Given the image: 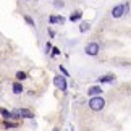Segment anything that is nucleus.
Returning a JSON list of instances; mask_svg holds the SVG:
<instances>
[{"mask_svg":"<svg viewBox=\"0 0 131 131\" xmlns=\"http://www.w3.org/2000/svg\"><path fill=\"white\" fill-rule=\"evenodd\" d=\"M105 107V100L100 97V95H94V97L89 99V108L94 110V112H99Z\"/></svg>","mask_w":131,"mask_h":131,"instance_id":"f257e3e1","label":"nucleus"},{"mask_svg":"<svg viewBox=\"0 0 131 131\" xmlns=\"http://www.w3.org/2000/svg\"><path fill=\"white\" fill-rule=\"evenodd\" d=\"M84 50H86L88 55H91V57H95V55L99 53L100 49H99V44H97V42H91V44L86 45V49H84Z\"/></svg>","mask_w":131,"mask_h":131,"instance_id":"f03ea898","label":"nucleus"},{"mask_svg":"<svg viewBox=\"0 0 131 131\" xmlns=\"http://www.w3.org/2000/svg\"><path fill=\"white\" fill-rule=\"evenodd\" d=\"M53 84L57 86L60 91H67V78L63 76H55L53 78Z\"/></svg>","mask_w":131,"mask_h":131,"instance_id":"7ed1b4c3","label":"nucleus"},{"mask_svg":"<svg viewBox=\"0 0 131 131\" xmlns=\"http://www.w3.org/2000/svg\"><path fill=\"white\" fill-rule=\"evenodd\" d=\"M100 92H102V88L100 86H92L88 89V94L91 95V97H94V95H100Z\"/></svg>","mask_w":131,"mask_h":131,"instance_id":"20e7f679","label":"nucleus"},{"mask_svg":"<svg viewBox=\"0 0 131 131\" xmlns=\"http://www.w3.org/2000/svg\"><path fill=\"white\" fill-rule=\"evenodd\" d=\"M123 13H125V12H123V5H117V7L112 10V16H113V18H120Z\"/></svg>","mask_w":131,"mask_h":131,"instance_id":"39448f33","label":"nucleus"},{"mask_svg":"<svg viewBox=\"0 0 131 131\" xmlns=\"http://www.w3.org/2000/svg\"><path fill=\"white\" fill-rule=\"evenodd\" d=\"M19 117H23V118H29V120H31L34 115H32L31 110H28V108H21V110H19Z\"/></svg>","mask_w":131,"mask_h":131,"instance_id":"423d86ee","label":"nucleus"},{"mask_svg":"<svg viewBox=\"0 0 131 131\" xmlns=\"http://www.w3.org/2000/svg\"><path fill=\"white\" fill-rule=\"evenodd\" d=\"M113 76H112V74H107V76H102V78H99L97 79V81L99 83H113Z\"/></svg>","mask_w":131,"mask_h":131,"instance_id":"0eeeda50","label":"nucleus"},{"mask_svg":"<svg viewBox=\"0 0 131 131\" xmlns=\"http://www.w3.org/2000/svg\"><path fill=\"white\" fill-rule=\"evenodd\" d=\"M23 86H21V84H19V83H13V92L15 94H21L23 92Z\"/></svg>","mask_w":131,"mask_h":131,"instance_id":"6e6552de","label":"nucleus"},{"mask_svg":"<svg viewBox=\"0 0 131 131\" xmlns=\"http://www.w3.org/2000/svg\"><path fill=\"white\" fill-rule=\"evenodd\" d=\"M81 16H83V13H81V12H74L71 16H70V19H71V21L74 23V21H79V19H81Z\"/></svg>","mask_w":131,"mask_h":131,"instance_id":"1a4fd4ad","label":"nucleus"},{"mask_svg":"<svg viewBox=\"0 0 131 131\" xmlns=\"http://www.w3.org/2000/svg\"><path fill=\"white\" fill-rule=\"evenodd\" d=\"M89 29H91V24L86 23V21H83L81 26H79V31H81V32H86V31H89Z\"/></svg>","mask_w":131,"mask_h":131,"instance_id":"9d476101","label":"nucleus"},{"mask_svg":"<svg viewBox=\"0 0 131 131\" xmlns=\"http://www.w3.org/2000/svg\"><path fill=\"white\" fill-rule=\"evenodd\" d=\"M0 115H2L3 118H12V113H10L7 108H0Z\"/></svg>","mask_w":131,"mask_h":131,"instance_id":"9b49d317","label":"nucleus"},{"mask_svg":"<svg viewBox=\"0 0 131 131\" xmlns=\"http://www.w3.org/2000/svg\"><path fill=\"white\" fill-rule=\"evenodd\" d=\"M26 78L28 76H26V73H24V71H18L16 73V79H18V81H24Z\"/></svg>","mask_w":131,"mask_h":131,"instance_id":"f8f14e48","label":"nucleus"},{"mask_svg":"<svg viewBox=\"0 0 131 131\" xmlns=\"http://www.w3.org/2000/svg\"><path fill=\"white\" fill-rule=\"evenodd\" d=\"M63 5H65L63 0H55V2H53V7L55 8H63Z\"/></svg>","mask_w":131,"mask_h":131,"instance_id":"ddd939ff","label":"nucleus"},{"mask_svg":"<svg viewBox=\"0 0 131 131\" xmlns=\"http://www.w3.org/2000/svg\"><path fill=\"white\" fill-rule=\"evenodd\" d=\"M3 126L7 128V129H10V128H16V126H18V123H10V122H5V123H3Z\"/></svg>","mask_w":131,"mask_h":131,"instance_id":"4468645a","label":"nucleus"},{"mask_svg":"<svg viewBox=\"0 0 131 131\" xmlns=\"http://www.w3.org/2000/svg\"><path fill=\"white\" fill-rule=\"evenodd\" d=\"M12 113V118H21L19 117V110H13V112H10Z\"/></svg>","mask_w":131,"mask_h":131,"instance_id":"2eb2a0df","label":"nucleus"},{"mask_svg":"<svg viewBox=\"0 0 131 131\" xmlns=\"http://www.w3.org/2000/svg\"><path fill=\"white\" fill-rule=\"evenodd\" d=\"M24 19H26V23L29 24V26H34V21H32L31 16H24Z\"/></svg>","mask_w":131,"mask_h":131,"instance_id":"dca6fc26","label":"nucleus"},{"mask_svg":"<svg viewBox=\"0 0 131 131\" xmlns=\"http://www.w3.org/2000/svg\"><path fill=\"white\" fill-rule=\"evenodd\" d=\"M60 53V49H57V47H52V55L55 57V55H58Z\"/></svg>","mask_w":131,"mask_h":131,"instance_id":"f3484780","label":"nucleus"},{"mask_svg":"<svg viewBox=\"0 0 131 131\" xmlns=\"http://www.w3.org/2000/svg\"><path fill=\"white\" fill-rule=\"evenodd\" d=\"M60 71H62V74H63V76H68V71H67V70H65L63 67H62V65H60Z\"/></svg>","mask_w":131,"mask_h":131,"instance_id":"a211bd4d","label":"nucleus"},{"mask_svg":"<svg viewBox=\"0 0 131 131\" xmlns=\"http://www.w3.org/2000/svg\"><path fill=\"white\" fill-rule=\"evenodd\" d=\"M45 50H47V53L50 52V50H52V44H50V42H47V44H45Z\"/></svg>","mask_w":131,"mask_h":131,"instance_id":"6ab92c4d","label":"nucleus"},{"mask_svg":"<svg viewBox=\"0 0 131 131\" xmlns=\"http://www.w3.org/2000/svg\"><path fill=\"white\" fill-rule=\"evenodd\" d=\"M57 23L63 24V23H65V18H63V16H57Z\"/></svg>","mask_w":131,"mask_h":131,"instance_id":"aec40b11","label":"nucleus"},{"mask_svg":"<svg viewBox=\"0 0 131 131\" xmlns=\"http://www.w3.org/2000/svg\"><path fill=\"white\" fill-rule=\"evenodd\" d=\"M49 21L52 23V24H55V23H57V16H50V18H49Z\"/></svg>","mask_w":131,"mask_h":131,"instance_id":"412c9836","label":"nucleus"},{"mask_svg":"<svg viewBox=\"0 0 131 131\" xmlns=\"http://www.w3.org/2000/svg\"><path fill=\"white\" fill-rule=\"evenodd\" d=\"M52 131H58V128H53V129H52Z\"/></svg>","mask_w":131,"mask_h":131,"instance_id":"4be33fe9","label":"nucleus"},{"mask_svg":"<svg viewBox=\"0 0 131 131\" xmlns=\"http://www.w3.org/2000/svg\"><path fill=\"white\" fill-rule=\"evenodd\" d=\"M24 2H28V0H24Z\"/></svg>","mask_w":131,"mask_h":131,"instance_id":"5701e85b","label":"nucleus"}]
</instances>
